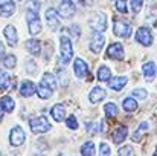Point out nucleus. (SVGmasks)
<instances>
[{"mask_svg": "<svg viewBox=\"0 0 157 156\" xmlns=\"http://www.w3.org/2000/svg\"><path fill=\"white\" fill-rule=\"evenodd\" d=\"M59 45H61V63L63 64H69L72 61V57H73L72 42H70V38L67 35H61Z\"/></svg>", "mask_w": 157, "mask_h": 156, "instance_id": "nucleus-1", "label": "nucleus"}, {"mask_svg": "<svg viewBox=\"0 0 157 156\" xmlns=\"http://www.w3.org/2000/svg\"><path fill=\"white\" fill-rule=\"evenodd\" d=\"M29 126H31L34 133H46L51 129V124H49L46 116H35V118H32Z\"/></svg>", "mask_w": 157, "mask_h": 156, "instance_id": "nucleus-2", "label": "nucleus"}, {"mask_svg": "<svg viewBox=\"0 0 157 156\" xmlns=\"http://www.w3.org/2000/svg\"><path fill=\"white\" fill-rule=\"evenodd\" d=\"M26 20H28V25H29V32H31V35L40 34L41 25H40L38 12H35V11H26Z\"/></svg>", "mask_w": 157, "mask_h": 156, "instance_id": "nucleus-3", "label": "nucleus"}, {"mask_svg": "<svg viewBox=\"0 0 157 156\" xmlns=\"http://www.w3.org/2000/svg\"><path fill=\"white\" fill-rule=\"evenodd\" d=\"M90 26L93 31L96 32H102L107 29V15L104 12H96L93 14V17L90 18Z\"/></svg>", "mask_w": 157, "mask_h": 156, "instance_id": "nucleus-4", "label": "nucleus"}, {"mask_svg": "<svg viewBox=\"0 0 157 156\" xmlns=\"http://www.w3.org/2000/svg\"><path fill=\"white\" fill-rule=\"evenodd\" d=\"M58 14L63 18H70L75 14V5L72 0H58Z\"/></svg>", "mask_w": 157, "mask_h": 156, "instance_id": "nucleus-5", "label": "nucleus"}, {"mask_svg": "<svg viewBox=\"0 0 157 156\" xmlns=\"http://www.w3.org/2000/svg\"><path fill=\"white\" fill-rule=\"evenodd\" d=\"M136 40L142 45V46H151L153 45V34L147 26H140L136 32Z\"/></svg>", "mask_w": 157, "mask_h": 156, "instance_id": "nucleus-6", "label": "nucleus"}, {"mask_svg": "<svg viewBox=\"0 0 157 156\" xmlns=\"http://www.w3.org/2000/svg\"><path fill=\"white\" fill-rule=\"evenodd\" d=\"M113 31H114V35L116 37L125 38V37H130L131 35V25L128 22H124V20H116Z\"/></svg>", "mask_w": 157, "mask_h": 156, "instance_id": "nucleus-7", "label": "nucleus"}, {"mask_svg": "<svg viewBox=\"0 0 157 156\" xmlns=\"http://www.w3.org/2000/svg\"><path fill=\"white\" fill-rule=\"evenodd\" d=\"M25 132H23V129L20 127V126H15V127H12V130H11V135H9V141H11V144L14 146V147H20L23 142H25Z\"/></svg>", "mask_w": 157, "mask_h": 156, "instance_id": "nucleus-8", "label": "nucleus"}, {"mask_svg": "<svg viewBox=\"0 0 157 156\" xmlns=\"http://www.w3.org/2000/svg\"><path fill=\"white\" fill-rule=\"evenodd\" d=\"M46 20H48V26H49L51 31H58L59 29V14L55 9L49 8L46 11Z\"/></svg>", "mask_w": 157, "mask_h": 156, "instance_id": "nucleus-9", "label": "nucleus"}, {"mask_svg": "<svg viewBox=\"0 0 157 156\" xmlns=\"http://www.w3.org/2000/svg\"><path fill=\"white\" fill-rule=\"evenodd\" d=\"M107 57L113 58V60H124V46L121 43H111L107 49Z\"/></svg>", "mask_w": 157, "mask_h": 156, "instance_id": "nucleus-10", "label": "nucleus"}, {"mask_svg": "<svg viewBox=\"0 0 157 156\" xmlns=\"http://www.w3.org/2000/svg\"><path fill=\"white\" fill-rule=\"evenodd\" d=\"M73 72H75V75H76L78 78L86 77V75L89 74V66H87V63H86L84 60H81V58H76L75 63H73Z\"/></svg>", "mask_w": 157, "mask_h": 156, "instance_id": "nucleus-11", "label": "nucleus"}, {"mask_svg": "<svg viewBox=\"0 0 157 156\" xmlns=\"http://www.w3.org/2000/svg\"><path fill=\"white\" fill-rule=\"evenodd\" d=\"M15 12L14 0H0V15L2 17H11Z\"/></svg>", "mask_w": 157, "mask_h": 156, "instance_id": "nucleus-12", "label": "nucleus"}, {"mask_svg": "<svg viewBox=\"0 0 157 156\" xmlns=\"http://www.w3.org/2000/svg\"><path fill=\"white\" fill-rule=\"evenodd\" d=\"M3 34H5V37H6L9 46H15V45H17V40H18V38H17V31H15V28H14L12 25H8V26L5 28Z\"/></svg>", "mask_w": 157, "mask_h": 156, "instance_id": "nucleus-13", "label": "nucleus"}, {"mask_svg": "<svg viewBox=\"0 0 157 156\" xmlns=\"http://www.w3.org/2000/svg\"><path fill=\"white\" fill-rule=\"evenodd\" d=\"M142 70H144V77L147 81H153L156 78V64L153 61H148L142 66Z\"/></svg>", "mask_w": 157, "mask_h": 156, "instance_id": "nucleus-14", "label": "nucleus"}, {"mask_svg": "<svg viewBox=\"0 0 157 156\" xmlns=\"http://www.w3.org/2000/svg\"><path fill=\"white\" fill-rule=\"evenodd\" d=\"M35 84L32 83V81H23L21 83V86H20V95L21 97H25V98H29V97H32L34 94H35Z\"/></svg>", "mask_w": 157, "mask_h": 156, "instance_id": "nucleus-15", "label": "nucleus"}, {"mask_svg": "<svg viewBox=\"0 0 157 156\" xmlns=\"http://www.w3.org/2000/svg\"><path fill=\"white\" fill-rule=\"evenodd\" d=\"M127 77H116V78H110L108 80V86H110V89H113V90H121V89H124L125 87V84H127Z\"/></svg>", "mask_w": 157, "mask_h": 156, "instance_id": "nucleus-16", "label": "nucleus"}, {"mask_svg": "<svg viewBox=\"0 0 157 156\" xmlns=\"http://www.w3.org/2000/svg\"><path fill=\"white\" fill-rule=\"evenodd\" d=\"M25 48L28 49V52H31L32 55H40V54H41V45H40V42L35 40V38L28 40V42L25 43Z\"/></svg>", "mask_w": 157, "mask_h": 156, "instance_id": "nucleus-17", "label": "nucleus"}, {"mask_svg": "<svg viewBox=\"0 0 157 156\" xmlns=\"http://www.w3.org/2000/svg\"><path fill=\"white\" fill-rule=\"evenodd\" d=\"M127 135H128L127 127H125V126H119V127L113 132V141H114V144H121V142L127 138Z\"/></svg>", "mask_w": 157, "mask_h": 156, "instance_id": "nucleus-18", "label": "nucleus"}, {"mask_svg": "<svg viewBox=\"0 0 157 156\" xmlns=\"http://www.w3.org/2000/svg\"><path fill=\"white\" fill-rule=\"evenodd\" d=\"M104 42H105V37H104V35H101V34H96V35L92 38V42H90V49H92L93 52H101L102 46H104Z\"/></svg>", "mask_w": 157, "mask_h": 156, "instance_id": "nucleus-19", "label": "nucleus"}, {"mask_svg": "<svg viewBox=\"0 0 157 156\" xmlns=\"http://www.w3.org/2000/svg\"><path fill=\"white\" fill-rule=\"evenodd\" d=\"M105 98V90L102 87H95L92 92H90V95H89V100H90V103H99V101H102Z\"/></svg>", "mask_w": 157, "mask_h": 156, "instance_id": "nucleus-20", "label": "nucleus"}, {"mask_svg": "<svg viewBox=\"0 0 157 156\" xmlns=\"http://www.w3.org/2000/svg\"><path fill=\"white\" fill-rule=\"evenodd\" d=\"M51 113H52L53 119H55L56 122H61V121L64 119V116H66L64 106H63V104H55L52 107V110H51Z\"/></svg>", "mask_w": 157, "mask_h": 156, "instance_id": "nucleus-21", "label": "nucleus"}, {"mask_svg": "<svg viewBox=\"0 0 157 156\" xmlns=\"http://www.w3.org/2000/svg\"><path fill=\"white\" fill-rule=\"evenodd\" d=\"M0 106H2V110H5V112H14V107H15V103H14V100L11 98V97H2V100H0Z\"/></svg>", "mask_w": 157, "mask_h": 156, "instance_id": "nucleus-22", "label": "nucleus"}, {"mask_svg": "<svg viewBox=\"0 0 157 156\" xmlns=\"http://www.w3.org/2000/svg\"><path fill=\"white\" fill-rule=\"evenodd\" d=\"M41 83L44 84V86H48L49 89H56V80H55V77H53L52 74H49V72H46L44 75H43V78H41Z\"/></svg>", "mask_w": 157, "mask_h": 156, "instance_id": "nucleus-23", "label": "nucleus"}, {"mask_svg": "<svg viewBox=\"0 0 157 156\" xmlns=\"http://www.w3.org/2000/svg\"><path fill=\"white\" fill-rule=\"evenodd\" d=\"M52 89H49L48 86H44L43 83H40L38 84V87H37V94H38V97L40 98H43V100H48V98H51V95H52Z\"/></svg>", "mask_w": 157, "mask_h": 156, "instance_id": "nucleus-24", "label": "nucleus"}, {"mask_svg": "<svg viewBox=\"0 0 157 156\" xmlns=\"http://www.w3.org/2000/svg\"><path fill=\"white\" fill-rule=\"evenodd\" d=\"M122 107H124V110H127V112H136V110H137V103H136L134 98H130V97H128V98L124 100Z\"/></svg>", "mask_w": 157, "mask_h": 156, "instance_id": "nucleus-25", "label": "nucleus"}, {"mask_svg": "<svg viewBox=\"0 0 157 156\" xmlns=\"http://www.w3.org/2000/svg\"><path fill=\"white\" fill-rule=\"evenodd\" d=\"M110 77H111V70L107 66H101L98 69V80L99 81H108Z\"/></svg>", "mask_w": 157, "mask_h": 156, "instance_id": "nucleus-26", "label": "nucleus"}, {"mask_svg": "<svg viewBox=\"0 0 157 156\" xmlns=\"http://www.w3.org/2000/svg\"><path fill=\"white\" fill-rule=\"evenodd\" d=\"M81 155L82 156H95V144L92 141L86 142L82 147H81Z\"/></svg>", "mask_w": 157, "mask_h": 156, "instance_id": "nucleus-27", "label": "nucleus"}, {"mask_svg": "<svg viewBox=\"0 0 157 156\" xmlns=\"http://www.w3.org/2000/svg\"><path fill=\"white\" fill-rule=\"evenodd\" d=\"M104 110H105V115H107L108 118H113V116L117 115V107H116L114 103H107L104 106Z\"/></svg>", "mask_w": 157, "mask_h": 156, "instance_id": "nucleus-28", "label": "nucleus"}, {"mask_svg": "<svg viewBox=\"0 0 157 156\" xmlns=\"http://www.w3.org/2000/svg\"><path fill=\"white\" fill-rule=\"evenodd\" d=\"M9 81H11L9 75H8L6 72L0 70V89H2V90H5V89H9Z\"/></svg>", "mask_w": 157, "mask_h": 156, "instance_id": "nucleus-29", "label": "nucleus"}, {"mask_svg": "<svg viewBox=\"0 0 157 156\" xmlns=\"http://www.w3.org/2000/svg\"><path fill=\"white\" fill-rule=\"evenodd\" d=\"M147 129H148V122H142V124L139 126V129L134 132V135H133V141H140L142 132H145Z\"/></svg>", "mask_w": 157, "mask_h": 156, "instance_id": "nucleus-30", "label": "nucleus"}, {"mask_svg": "<svg viewBox=\"0 0 157 156\" xmlns=\"http://www.w3.org/2000/svg\"><path fill=\"white\" fill-rule=\"evenodd\" d=\"M3 64H5V67L12 69V67L15 66V57H14V55H6L5 60H3Z\"/></svg>", "mask_w": 157, "mask_h": 156, "instance_id": "nucleus-31", "label": "nucleus"}, {"mask_svg": "<svg viewBox=\"0 0 157 156\" xmlns=\"http://www.w3.org/2000/svg\"><path fill=\"white\" fill-rule=\"evenodd\" d=\"M66 124H67V127L72 129V130H76V129H78V119L75 118V115H70V116L67 118Z\"/></svg>", "mask_w": 157, "mask_h": 156, "instance_id": "nucleus-32", "label": "nucleus"}, {"mask_svg": "<svg viewBox=\"0 0 157 156\" xmlns=\"http://www.w3.org/2000/svg\"><path fill=\"white\" fill-rule=\"evenodd\" d=\"M119 156H134V149L131 146H124L119 150Z\"/></svg>", "mask_w": 157, "mask_h": 156, "instance_id": "nucleus-33", "label": "nucleus"}, {"mask_svg": "<svg viewBox=\"0 0 157 156\" xmlns=\"http://www.w3.org/2000/svg\"><path fill=\"white\" fill-rule=\"evenodd\" d=\"M116 9L121 14H127V0H116Z\"/></svg>", "mask_w": 157, "mask_h": 156, "instance_id": "nucleus-34", "label": "nucleus"}, {"mask_svg": "<svg viewBox=\"0 0 157 156\" xmlns=\"http://www.w3.org/2000/svg\"><path fill=\"white\" fill-rule=\"evenodd\" d=\"M131 3V9L134 14H137L140 9H142V5H144V0H130Z\"/></svg>", "mask_w": 157, "mask_h": 156, "instance_id": "nucleus-35", "label": "nucleus"}, {"mask_svg": "<svg viewBox=\"0 0 157 156\" xmlns=\"http://www.w3.org/2000/svg\"><path fill=\"white\" fill-rule=\"evenodd\" d=\"M147 90L145 89H134L133 90V97H136V98H139V100H145L147 98Z\"/></svg>", "mask_w": 157, "mask_h": 156, "instance_id": "nucleus-36", "label": "nucleus"}, {"mask_svg": "<svg viewBox=\"0 0 157 156\" xmlns=\"http://www.w3.org/2000/svg\"><path fill=\"white\" fill-rule=\"evenodd\" d=\"M110 153H111L110 147H108L105 142H102V144L99 146V156H110Z\"/></svg>", "mask_w": 157, "mask_h": 156, "instance_id": "nucleus-37", "label": "nucleus"}, {"mask_svg": "<svg viewBox=\"0 0 157 156\" xmlns=\"http://www.w3.org/2000/svg\"><path fill=\"white\" fill-rule=\"evenodd\" d=\"M86 129H89V132H90L92 135H95V133L98 132V126H96V124H86Z\"/></svg>", "mask_w": 157, "mask_h": 156, "instance_id": "nucleus-38", "label": "nucleus"}, {"mask_svg": "<svg viewBox=\"0 0 157 156\" xmlns=\"http://www.w3.org/2000/svg\"><path fill=\"white\" fill-rule=\"evenodd\" d=\"M3 51H5V48H3V43H2V40H0V55L3 54Z\"/></svg>", "mask_w": 157, "mask_h": 156, "instance_id": "nucleus-39", "label": "nucleus"}, {"mask_svg": "<svg viewBox=\"0 0 157 156\" xmlns=\"http://www.w3.org/2000/svg\"><path fill=\"white\" fill-rule=\"evenodd\" d=\"M2 119H3V113H2V110H0V122H2Z\"/></svg>", "mask_w": 157, "mask_h": 156, "instance_id": "nucleus-40", "label": "nucleus"}, {"mask_svg": "<svg viewBox=\"0 0 157 156\" xmlns=\"http://www.w3.org/2000/svg\"><path fill=\"white\" fill-rule=\"evenodd\" d=\"M153 156H157V149H156V152H154V155H153Z\"/></svg>", "mask_w": 157, "mask_h": 156, "instance_id": "nucleus-41", "label": "nucleus"}]
</instances>
